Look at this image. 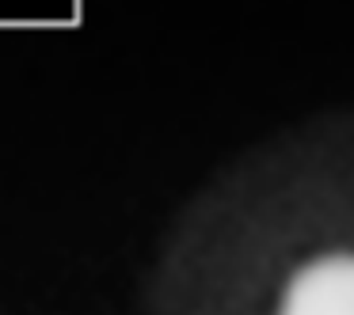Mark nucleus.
Segmentation results:
<instances>
[{
	"label": "nucleus",
	"instance_id": "1",
	"mask_svg": "<svg viewBox=\"0 0 354 315\" xmlns=\"http://www.w3.org/2000/svg\"><path fill=\"white\" fill-rule=\"evenodd\" d=\"M141 315H354V221L301 152L244 160L164 232Z\"/></svg>",
	"mask_w": 354,
	"mask_h": 315
}]
</instances>
